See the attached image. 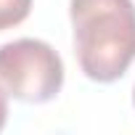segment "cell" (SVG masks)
<instances>
[{
  "mask_svg": "<svg viewBox=\"0 0 135 135\" xmlns=\"http://www.w3.org/2000/svg\"><path fill=\"white\" fill-rule=\"evenodd\" d=\"M6 122H8V93L0 85V130L6 127Z\"/></svg>",
  "mask_w": 135,
  "mask_h": 135,
  "instance_id": "obj_4",
  "label": "cell"
},
{
  "mask_svg": "<svg viewBox=\"0 0 135 135\" xmlns=\"http://www.w3.org/2000/svg\"><path fill=\"white\" fill-rule=\"evenodd\" d=\"M74 53L93 82L119 80L135 61L132 0H69Z\"/></svg>",
  "mask_w": 135,
  "mask_h": 135,
  "instance_id": "obj_1",
  "label": "cell"
},
{
  "mask_svg": "<svg viewBox=\"0 0 135 135\" xmlns=\"http://www.w3.org/2000/svg\"><path fill=\"white\" fill-rule=\"evenodd\" d=\"M0 85L24 103H48L64 88V61L37 37H19L0 45Z\"/></svg>",
  "mask_w": 135,
  "mask_h": 135,
  "instance_id": "obj_2",
  "label": "cell"
},
{
  "mask_svg": "<svg viewBox=\"0 0 135 135\" xmlns=\"http://www.w3.org/2000/svg\"><path fill=\"white\" fill-rule=\"evenodd\" d=\"M32 11V0H0V32L21 24Z\"/></svg>",
  "mask_w": 135,
  "mask_h": 135,
  "instance_id": "obj_3",
  "label": "cell"
},
{
  "mask_svg": "<svg viewBox=\"0 0 135 135\" xmlns=\"http://www.w3.org/2000/svg\"><path fill=\"white\" fill-rule=\"evenodd\" d=\"M132 106H135V88H132Z\"/></svg>",
  "mask_w": 135,
  "mask_h": 135,
  "instance_id": "obj_5",
  "label": "cell"
}]
</instances>
